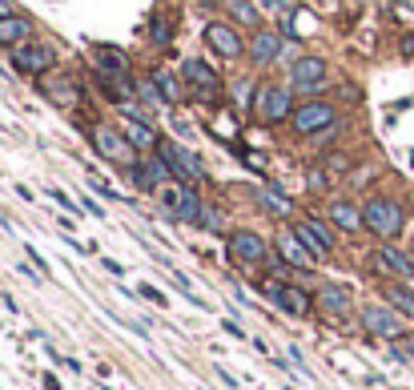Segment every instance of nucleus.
I'll return each mask as SVG.
<instances>
[{"label":"nucleus","instance_id":"nucleus-40","mask_svg":"<svg viewBox=\"0 0 414 390\" xmlns=\"http://www.w3.org/2000/svg\"><path fill=\"white\" fill-rule=\"evenodd\" d=\"M402 52H406V57H414V40H402Z\"/></svg>","mask_w":414,"mask_h":390},{"label":"nucleus","instance_id":"nucleus-5","mask_svg":"<svg viewBox=\"0 0 414 390\" xmlns=\"http://www.w3.org/2000/svg\"><path fill=\"white\" fill-rule=\"evenodd\" d=\"M362 217H366V229H370V234H378V238H394V234L402 229V222H406L402 205L398 202H386V197L366 202Z\"/></svg>","mask_w":414,"mask_h":390},{"label":"nucleus","instance_id":"nucleus-28","mask_svg":"<svg viewBox=\"0 0 414 390\" xmlns=\"http://www.w3.org/2000/svg\"><path fill=\"white\" fill-rule=\"evenodd\" d=\"M193 226H201V229H222V214H217V210H209V205L201 202L197 222H193Z\"/></svg>","mask_w":414,"mask_h":390},{"label":"nucleus","instance_id":"nucleus-33","mask_svg":"<svg viewBox=\"0 0 414 390\" xmlns=\"http://www.w3.org/2000/svg\"><path fill=\"white\" fill-rule=\"evenodd\" d=\"M88 185L97 189L100 197H117V189H109V185H105V181H100V177H88Z\"/></svg>","mask_w":414,"mask_h":390},{"label":"nucleus","instance_id":"nucleus-1","mask_svg":"<svg viewBox=\"0 0 414 390\" xmlns=\"http://www.w3.org/2000/svg\"><path fill=\"white\" fill-rule=\"evenodd\" d=\"M97 64H100V85L117 97V105H129V81H133L129 57L113 45H97Z\"/></svg>","mask_w":414,"mask_h":390},{"label":"nucleus","instance_id":"nucleus-7","mask_svg":"<svg viewBox=\"0 0 414 390\" xmlns=\"http://www.w3.org/2000/svg\"><path fill=\"white\" fill-rule=\"evenodd\" d=\"M157 153H161V161L173 169L177 181H201V177H205V165H201V157H197L193 149H185V145L161 141V145H157Z\"/></svg>","mask_w":414,"mask_h":390},{"label":"nucleus","instance_id":"nucleus-11","mask_svg":"<svg viewBox=\"0 0 414 390\" xmlns=\"http://www.w3.org/2000/svg\"><path fill=\"white\" fill-rule=\"evenodd\" d=\"M205 45H209L217 57H226V61H238L241 52H246V40L238 37V28L222 25V21H214V25L205 28Z\"/></svg>","mask_w":414,"mask_h":390},{"label":"nucleus","instance_id":"nucleus-12","mask_svg":"<svg viewBox=\"0 0 414 390\" xmlns=\"http://www.w3.org/2000/svg\"><path fill=\"white\" fill-rule=\"evenodd\" d=\"M294 125L298 133H318V129H330L334 125V105L330 101H306L294 109Z\"/></svg>","mask_w":414,"mask_h":390},{"label":"nucleus","instance_id":"nucleus-16","mask_svg":"<svg viewBox=\"0 0 414 390\" xmlns=\"http://www.w3.org/2000/svg\"><path fill=\"white\" fill-rule=\"evenodd\" d=\"M277 253H282L286 265H314V250L298 238V229H289V234L277 238Z\"/></svg>","mask_w":414,"mask_h":390},{"label":"nucleus","instance_id":"nucleus-6","mask_svg":"<svg viewBox=\"0 0 414 390\" xmlns=\"http://www.w3.org/2000/svg\"><path fill=\"white\" fill-rule=\"evenodd\" d=\"M181 81H185L189 97H201V101H209V105L222 97V81H217V73L205 61H185L181 64Z\"/></svg>","mask_w":414,"mask_h":390},{"label":"nucleus","instance_id":"nucleus-34","mask_svg":"<svg viewBox=\"0 0 414 390\" xmlns=\"http://www.w3.org/2000/svg\"><path fill=\"white\" fill-rule=\"evenodd\" d=\"M4 16H16V4H13V0H0V21H4Z\"/></svg>","mask_w":414,"mask_h":390},{"label":"nucleus","instance_id":"nucleus-18","mask_svg":"<svg viewBox=\"0 0 414 390\" xmlns=\"http://www.w3.org/2000/svg\"><path fill=\"white\" fill-rule=\"evenodd\" d=\"M277 52H282V37H277V33H258V37L250 40V57H253V64H270V61H277Z\"/></svg>","mask_w":414,"mask_h":390},{"label":"nucleus","instance_id":"nucleus-14","mask_svg":"<svg viewBox=\"0 0 414 390\" xmlns=\"http://www.w3.org/2000/svg\"><path fill=\"white\" fill-rule=\"evenodd\" d=\"M129 181L137 189H161L165 181H173V169L157 157V161H137V165H129Z\"/></svg>","mask_w":414,"mask_h":390},{"label":"nucleus","instance_id":"nucleus-26","mask_svg":"<svg viewBox=\"0 0 414 390\" xmlns=\"http://www.w3.org/2000/svg\"><path fill=\"white\" fill-rule=\"evenodd\" d=\"M226 8L238 16L241 25H258V8H253L250 0H226Z\"/></svg>","mask_w":414,"mask_h":390},{"label":"nucleus","instance_id":"nucleus-31","mask_svg":"<svg viewBox=\"0 0 414 390\" xmlns=\"http://www.w3.org/2000/svg\"><path fill=\"white\" fill-rule=\"evenodd\" d=\"M153 40H157V45H165V40H169V28H165V16H153Z\"/></svg>","mask_w":414,"mask_h":390},{"label":"nucleus","instance_id":"nucleus-39","mask_svg":"<svg viewBox=\"0 0 414 390\" xmlns=\"http://www.w3.org/2000/svg\"><path fill=\"white\" fill-rule=\"evenodd\" d=\"M262 8H282V0H258Z\"/></svg>","mask_w":414,"mask_h":390},{"label":"nucleus","instance_id":"nucleus-27","mask_svg":"<svg viewBox=\"0 0 414 390\" xmlns=\"http://www.w3.org/2000/svg\"><path fill=\"white\" fill-rule=\"evenodd\" d=\"M262 205L265 210H274V214H289V202L282 197V189H274V185L262 189Z\"/></svg>","mask_w":414,"mask_h":390},{"label":"nucleus","instance_id":"nucleus-36","mask_svg":"<svg viewBox=\"0 0 414 390\" xmlns=\"http://www.w3.org/2000/svg\"><path fill=\"white\" fill-rule=\"evenodd\" d=\"M222 326H226V334H234V338H241V326H238V322H234V318H226Z\"/></svg>","mask_w":414,"mask_h":390},{"label":"nucleus","instance_id":"nucleus-30","mask_svg":"<svg viewBox=\"0 0 414 390\" xmlns=\"http://www.w3.org/2000/svg\"><path fill=\"white\" fill-rule=\"evenodd\" d=\"M394 350H398L402 358H410V362H414V334H402V338H394Z\"/></svg>","mask_w":414,"mask_h":390},{"label":"nucleus","instance_id":"nucleus-19","mask_svg":"<svg viewBox=\"0 0 414 390\" xmlns=\"http://www.w3.org/2000/svg\"><path fill=\"white\" fill-rule=\"evenodd\" d=\"M129 141L137 145V149H157L161 141H157V133H153V125H149V117H137V113H129Z\"/></svg>","mask_w":414,"mask_h":390},{"label":"nucleus","instance_id":"nucleus-8","mask_svg":"<svg viewBox=\"0 0 414 390\" xmlns=\"http://www.w3.org/2000/svg\"><path fill=\"white\" fill-rule=\"evenodd\" d=\"M13 64L28 76H40L57 64V52L49 45H40V40H25V45H13Z\"/></svg>","mask_w":414,"mask_h":390},{"label":"nucleus","instance_id":"nucleus-3","mask_svg":"<svg viewBox=\"0 0 414 390\" xmlns=\"http://www.w3.org/2000/svg\"><path fill=\"white\" fill-rule=\"evenodd\" d=\"M157 197H161L165 214L177 217V222H197V210H201V197L189 189V181H165L161 189H157Z\"/></svg>","mask_w":414,"mask_h":390},{"label":"nucleus","instance_id":"nucleus-29","mask_svg":"<svg viewBox=\"0 0 414 390\" xmlns=\"http://www.w3.org/2000/svg\"><path fill=\"white\" fill-rule=\"evenodd\" d=\"M137 93L145 97V105H157V101H165L161 97V88H157V81H141L137 85Z\"/></svg>","mask_w":414,"mask_h":390},{"label":"nucleus","instance_id":"nucleus-25","mask_svg":"<svg viewBox=\"0 0 414 390\" xmlns=\"http://www.w3.org/2000/svg\"><path fill=\"white\" fill-rule=\"evenodd\" d=\"M386 302L398 310V314H406V318H414V294L406 286H390L386 289Z\"/></svg>","mask_w":414,"mask_h":390},{"label":"nucleus","instance_id":"nucleus-38","mask_svg":"<svg viewBox=\"0 0 414 390\" xmlns=\"http://www.w3.org/2000/svg\"><path fill=\"white\" fill-rule=\"evenodd\" d=\"M85 210H88V214H93V217H105V210H100L97 202H88V197H85Z\"/></svg>","mask_w":414,"mask_h":390},{"label":"nucleus","instance_id":"nucleus-2","mask_svg":"<svg viewBox=\"0 0 414 390\" xmlns=\"http://www.w3.org/2000/svg\"><path fill=\"white\" fill-rule=\"evenodd\" d=\"M93 149L105 157V161H113V165H137V145L129 141V133H121V129L113 125H100L93 129Z\"/></svg>","mask_w":414,"mask_h":390},{"label":"nucleus","instance_id":"nucleus-13","mask_svg":"<svg viewBox=\"0 0 414 390\" xmlns=\"http://www.w3.org/2000/svg\"><path fill=\"white\" fill-rule=\"evenodd\" d=\"M229 253H234L241 265H258V262L270 258V246H265V238H258L253 229H238V234L229 238Z\"/></svg>","mask_w":414,"mask_h":390},{"label":"nucleus","instance_id":"nucleus-32","mask_svg":"<svg viewBox=\"0 0 414 390\" xmlns=\"http://www.w3.org/2000/svg\"><path fill=\"white\" fill-rule=\"evenodd\" d=\"M49 197H57V205H61V210H73V214H76V202L69 197V193H61V189H49Z\"/></svg>","mask_w":414,"mask_h":390},{"label":"nucleus","instance_id":"nucleus-20","mask_svg":"<svg viewBox=\"0 0 414 390\" xmlns=\"http://www.w3.org/2000/svg\"><path fill=\"white\" fill-rule=\"evenodd\" d=\"M28 37H33V25L25 16H4L0 21V45H25Z\"/></svg>","mask_w":414,"mask_h":390},{"label":"nucleus","instance_id":"nucleus-35","mask_svg":"<svg viewBox=\"0 0 414 390\" xmlns=\"http://www.w3.org/2000/svg\"><path fill=\"white\" fill-rule=\"evenodd\" d=\"M217 378H222V382H226V386H234V390H238V378L229 374V370H222V366H217Z\"/></svg>","mask_w":414,"mask_h":390},{"label":"nucleus","instance_id":"nucleus-24","mask_svg":"<svg viewBox=\"0 0 414 390\" xmlns=\"http://www.w3.org/2000/svg\"><path fill=\"white\" fill-rule=\"evenodd\" d=\"M378 265L386 270V274H398V277H410L414 274V265H410V258H402L398 250H378Z\"/></svg>","mask_w":414,"mask_h":390},{"label":"nucleus","instance_id":"nucleus-9","mask_svg":"<svg viewBox=\"0 0 414 390\" xmlns=\"http://www.w3.org/2000/svg\"><path fill=\"white\" fill-rule=\"evenodd\" d=\"M326 81H330V69L322 57H298L294 69H289V85L298 93H318V88H326Z\"/></svg>","mask_w":414,"mask_h":390},{"label":"nucleus","instance_id":"nucleus-10","mask_svg":"<svg viewBox=\"0 0 414 390\" xmlns=\"http://www.w3.org/2000/svg\"><path fill=\"white\" fill-rule=\"evenodd\" d=\"M362 326L370 330V334H378V338H390V342L406 334L394 306H366V310H362Z\"/></svg>","mask_w":414,"mask_h":390},{"label":"nucleus","instance_id":"nucleus-23","mask_svg":"<svg viewBox=\"0 0 414 390\" xmlns=\"http://www.w3.org/2000/svg\"><path fill=\"white\" fill-rule=\"evenodd\" d=\"M318 302H322L326 314H350V294H346L342 286H322Z\"/></svg>","mask_w":414,"mask_h":390},{"label":"nucleus","instance_id":"nucleus-4","mask_svg":"<svg viewBox=\"0 0 414 390\" xmlns=\"http://www.w3.org/2000/svg\"><path fill=\"white\" fill-rule=\"evenodd\" d=\"M253 117H258L262 125H277V121L294 117L289 88H282V85H262L258 93H253Z\"/></svg>","mask_w":414,"mask_h":390},{"label":"nucleus","instance_id":"nucleus-37","mask_svg":"<svg viewBox=\"0 0 414 390\" xmlns=\"http://www.w3.org/2000/svg\"><path fill=\"white\" fill-rule=\"evenodd\" d=\"M141 294H145L149 302H165V298H161V294H157V289H153V286H141Z\"/></svg>","mask_w":414,"mask_h":390},{"label":"nucleus","instance_id":"nucleus-17","mask_svg":"<svg viewBox=\"0 0 414 390\" xmlns=\"http://www.w3.org/2000/svg\"><path fill=\"white\" fill-rule=\"evenodd\" d=\"M298 238L314 250V258H330V250H334V238L322 222H298Z\"/></svg>","mask_w":414,"mask_h":390},{"label":"nucleus","instance_id":"nucleus-22","mask_svg":"<svg viewBox=\"0 0 414 390\" xmlns=\"http://www.w3.org/2000/svg\"><path fill=\"white\" fill-rule=\"evenodd\" d=\"M330 222H334V226H342V229H362L366 226L362 210H354L350 202H334V205H330Z\"/></svg>","mask_w":414,"mask_h":390},{"label":"nucleus","instance_id":"nucleus-15","mask_svg":"<svg viewBox=\"0 0 414 390\" xmlns=\"http://www.w3.org/2000/svg\"><path fill=\"white\" fill-rule=\"evenodd\" d=\"M270 298H274L286 314H294V318H306L310 314V306H314L310 302V294L298 289V286H270Z\"/></svg>","mask_w":414,"mask_h":390},{"label":"nucleus","instance_id":"nucleus-21","mask_svg":"<svg viewBox=\"0 0 414 390\" xmlns=\"http://www.w3.org/2000/svg\"><path fill=\"white\" fill-rule=\"evenodd\" d=\"M153 81H157V88H161V97L169 105H177V101H185V97H189V93H185V81H177L169 69H157V73H153Z\"/></svg>","mask_w":414,"mask_h":390}]
</instances>
